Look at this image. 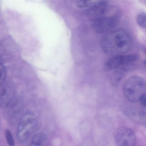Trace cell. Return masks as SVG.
I'll use <instances>...</instances> for the list:
<instances>
[{
    "label": "cell",
    "instance_id": "obj_8",
    "mask_svg": "<svg viewBox=\"0 0 146 146\" xmlns=\"http://www.w3.org/2000/svg\"><path fill=\"white\" fill-rule=\"evenodd\" d=\"M77 7L83 10L89 11L93 13L108 5L106 1H76Z\"/></svg>",
    "mask_w": 146,
    "mask_h": 146
},
{
    "label": "cell",
    "instance_id": "obj_5",
    "mask_svg": "<svg viewBox=\"0 0 146 146\" xmlns=\"http://www.w3.org/2000/svg\"><path fill=\"white\" fill-rule=\"evenodd\" d=\"M137 58L138 57L135 54H124L115 56L106 62L105 69L107 70L119 69L136 61Z\"/></svg>",
    "mask_w": 146,
    "mask_h": 146
},
{
    "label": "cell",
    "instance_id": "obj_1",
    "mask_svg": "<svg viewBox=\"0 0 146 146\" xmlns=\"http://www.w3.org/2000/svg\"><path fill=\"white\" fill-rule=\"evenodd\" d=\"M132 45L129 35L121 29L108 32L102 38L101 43L103 52L113 57L125 54L131 49Z\"/></svg>",
    "mask_w": 146,
    "mask_h": 146
},
{
    "label": "cell",
    "instance_id": "obj_9",
    "mask_svg": "<svg viewBox=\"0 0 146 146\" xmlns=\"http://www.w3.org/2000/svg\"><path fill=\"white\" fill-rule=\"evenodd\" d=\"M46 139V137L44 133L39 132L33 137L29 146H42Z\"/></svg>",
    "mask_w": 146,
    "mask_h": 146
},
{
    "label": "cell",
    "instance_id": "obj_2",
    "mask_svg": "<svg viewBox=\"0 0 146 146\" xmlns=\"http://www.w3.org/2000/svg\"><path fill=\"white\" fill-rule=\"evenodd\" d=\"M146 82L141 77L132 76L125 82L123 87L124 95L131 102L139 101L143 96L146 94Z\"/></svg>",
    "mask_w": 146,
    "mask_h": 146
},
{
    "label": "cell",
    "instance_id": "obj_4",
    "mask_svg": "<svg viewBox=\"0 0 146 146\" xmlns=\"http://www.w3.org/2000/svg\"><path fill=\"white\" fill-rule=\"evenodd\" d=\"M119 18V15H115L96 18L91 20V28L98 33L111 31L118 23Z\"/></svg>",
    "mask_w": 146,
    "mask_h": 146
},
{
    "label": "cell",
    "instance_id": "obj_11",
    "mask_svg": "<svg viewBox=\"0 0 146 146\" xmlns=\"http://www.w3.org/2000/svg\"><path fill=\"white\" fill-rule=\"evenodd\" d=\"M7 76V71L4 65L0 63V87L4 84Z\"/></svg>",
    "mask_w": 146,
    "mask_h": 146
},
{
    "label": "cell",
    "instance_id": "obj_13",
    "mask_svg": "<svg viewBox=\"0 0 146 146\" xmlns=\"http://www.w3.org/2000/svg\"><path fill=\"white\" fill-rule=\"evenodd\" d=\"M139 102L143 106L145 107L146 106V94H144V95L142 96L141 98L139 100Z\"/></svg>",
    "mask_w": 146,
    "mask_h": 146
},
{
    "label": "cell",
    "instance_id": "obj_12",
    "mask_svg": "<svg viewBox=\"0 0 146 146\" xmlns=\"http://www.w3.org/2000/svg\"><path fill=\"white\" fill-rule=\"evenodd\" d=\"M5 135L7 141L9 146H15V141L11 131L8 129H6L5 131Z\"/></svg>",
    "mask_w": 146,
    "mask_h": 146
},
{
    "label": "cell",
    "instance_id": "obj_6",
    "mask_svg": "<svg viewBox=\"0 0 146 146\" xmlns=\"http://www.w3.org/2000/svg\"><path fill=\"white\" fill-rule=\"evenodd\" d=\"M115 140L118 146H135L136 137L134 131L129 128L122 127L116 132Z\"/></svg>",
    "mask_w": 146,
    "mask_h": 146
},
{
    "label": "cell",
    "instance_id": "obj_10",
    "mask_svg": "<svg viewBox=\"0 0 146 146\" xmlns=\"http://www.w3.org/2000/svg\"><path fill=\"white\" fill-rule=\"evenodd\" d=\"M146 13L142 12L138 14L137 18V24L142 28H146Z\"/></svg>",
    "mask_w": 146,
    "mask_h": 146
},
{
    "label": "cell",
    "instance_id": "obj_7",
    "mask_svg": "<svg viewBox=\"0 0 146 146\" xmlns=\"http://www.w3.org/2000/svg\"><path fill=\"white\" fill-rule=\"evenodd\" d=\"M15 88L12 84L6 83L0 87V108L8 107L15 97Z\"/></svg>",
    "mask_w": 146,
    "mask_h": 146
},
{
    "label": "cell",
    "instance_id": "obj_3",
    "mask_svg": "<svg viewBox=\"0 0 146 146\" xmlns=\"http://www.w3.org/2000/svg\"><path fill=\"white\" fill-rule=\"evenodd\" d=\"M37 124V117L34 113L29 112L24 114L17 127V137L19 141L21 143L26 142L34 132Z\"/></svg>",
    "mask_w": 146,
    "mask_h": 146
}]
</instances>
